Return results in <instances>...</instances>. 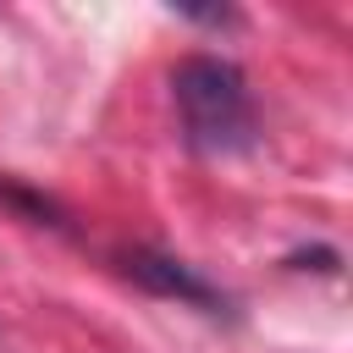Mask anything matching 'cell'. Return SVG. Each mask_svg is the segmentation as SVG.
Listing matches in <instances>:
<instances>
[{
  "label": "cell",
  "instance_id": "obj_4",
  "mask_svg": "<svg viewBox=\"0 0 353 353\" xmlns=\"http://www.w3.org/2000/svg\"><path fill=\"white\" fill-rule=\"evenodd\" d=\"M287 265L292 270H336V248H298V254H287Z\"/></svg>",
  "mask_w": 353,
  "mask_h": 353
},
{
  "label": "cell",
  "instance_id": "obj_3",
  "mask_svg": "<svg viewBox=\"0 0 353 353\" xmlns=\"http://www.w3.org/2000/svg\"><path fill=\"white\" fill-rule=\"evenodd\" d=\"M0 204L22 210L33 226H61V210H55V199H44V193H33V188H22V182H11V176H0Z\"/></svg>",
  "mask_w": 353,
  "mask_h": 353
},
{
  "label": "cell",
  "instance_id": "obj_1",
  "mask_svg": "<svg viewBox=\"0 0 353 353\" xmlns=\"http://www.w3.org/2000/svg\"><path fill=\"white\" fill-rule=\"evenodd\" d=\"M171 99L182 116V143L193 154H243L259 143V116H254V94L237 61L193 50L171 66Z\"/></svg>",
  "mask_w": 353,
  "mask_h": 353
},
{
  "label": "cell",
  "instance_id": "obj_2",
  "mask_svg": "<svg viewBox=\"0 0 353 353\" xmlns=\"http://www.w3.org/2000/svg\"><path fill=\"white\" fill-rule=\"evenodd\" d=\"M121 270H127L143 292H154V298H176V303L204 309V314H232V292L215 287L210 276H199L188 259H176V254H165V248H127V254H121Z\"/></svg>",
  "mask_w": 353,
  "mask_h": 353
}]
</instances>
